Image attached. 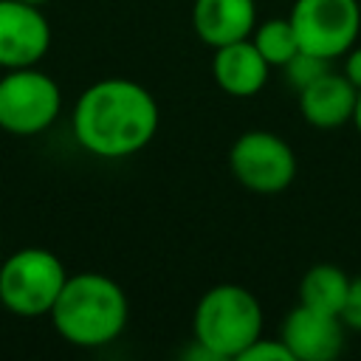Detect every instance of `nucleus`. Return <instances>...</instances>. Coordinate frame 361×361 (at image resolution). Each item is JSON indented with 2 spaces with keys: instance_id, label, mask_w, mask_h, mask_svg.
Segmentation results:
<instances>
[{
  "instance_id": "nucleus-11",
  "label": "nucleus",
  "mask_w": 361,
  "mask_h": 361,
  "mask_svg": "<svg viewBox=\"0 0 361 361\" xmlns=\"http://www.w3.org/2000/svg\"><path fill=\"white\" fill-rule=\"evenodd\" d=\"M268 73H271V65L257 51V45L251 42V37L214 48L212 76H214L217 87L226 96H234V99H251V96H257L265 87Z\"/></svg>"
},
{
  "instance_id": "nucleus-16",
  "label": "nucleus",
  "mask_w": 361,
  "mask_h": 361,
  "mask_svg": "<svg viewBox=\"0 0 361 361\" xmlns=\"http://www.w3.org/2000/svg\"><path fill=\"white\" fill-rule=\"evenodd\" d=\"M237 361H293V353L282 338H265L259 336Z\"/></svg>"
},
{
  "instance_id": "nucleus-5",
  "label": "nucleus",
  "mask_w": 361,
  "mask_h": 361,
  "mask_svg": "<svg viewBox=\"0 0 361 361\" xmlns=\"http://www.w3.org/2000/svg\"><path fill=\"white\" fill-rule=\"evenodd\" d=\"M62 110V90L45 71L11 68L0 76V130L11 135H37L48 130Z\"/></svg>"
},
{
  "instance_id": "nucleus-20",
  "label": "nucleus",
  "mask_w": 361,
  "mask_h": 361,
  "mask_svg": "<svg viewBox=\"0 0 361 361\" xmlns=\"http://www.w3.org/2000/svg\"><path fill=\"white\" fill-rule=\"evenodd\" d=\"M23 3H31V6H39V8H42L48 0H23Z\"/></svg>"
},
{
  "instance_id": "nucleus-19",
  "label": "nucleus",
  "mask_w": 361,
  "mask_h": 361,
  "mask_svg": "<svg viewBox=\"0 0 361 361\" xmlns=\"http://www.w3.org/2000/svg\"><path fill=\"white\" fill-rule=\"evenodd\" d=\"M353 124H355V130H358V135H361V90H358V102H355V113H353Z\"/></svg>"
},
{
  "instance_id": "nucleus-9",
  "label": "nucleus",
  "mask_w": 361,
  "mask_h": 361,
  "mask_svg": "<svg viewBox=\"0 0 361 361\" xmlns=\"http://www.w3.org/2000/svg\"><path fill=\"white\" fill-rule=\"evenodd\" d=\"M279 338L293 353V361H333L344 350L341 316L296 305L279 327Z\"/></svg>"
},
{
  "instance_id": "nucleus-7",
  "label": "nucleus",
  "mask_w": 361,
  "mask_h": 361,
  "mask_svg": "<svg viewBox=\"0 0 361 361\" xmlns=\"http://www.w3.org/2000/svg\"><path fill=\"white\" fill-rule=\"evenodd\" d=\"M288 20L299 48L324 59L344 56L361 34L358 0H296Z\"/></svg>"
},
{
  "instance_id": "nucleus-10",
  "label": "nucleus",
  "mask_w": 361,
  "mask_h": 361,
  "mask_svg": "<svg viewBox=\"0 0 361 361\" xmlns=\"http://www.w3.org/2000/svg\"><path fill=\"white\" fill-rule=\"evenodd\" d=\"M302 118L316 130H336L353 121L358 87L338 71H327L310 85L296 90Z\"/></svg>"
},
{
  "instance_id": "nucleus-3",
  "label": "nucleus",
  "mask_w": 361,
  "mask_h": 361,
  "mask_svg": "<svg viewBox=\"0 0 361 361\" xmlns=\"http://www.w3.org/2000/svg\"><path fill=\"white\" fill-rule=\"evenodd\" d=\"M262 336V305L237 282L209 288L192 313V338L212 361H237Z\"/></svg>"
},
{
  "instance_id": "nucleus-4",
  "label": "nucleus",
  "mask_w": 361,
  "mask_h": 361,
  "mask_svg": "<svg viewBox=\"0 0 361 361\" xmlns=\"http://www.w3.org/2000/svg\"><path fill=\"white\" fill-rule=\"evenodd\" d=\"M65 279L68 271L54 251L20 248L0 265V305L23 319L48 316Z\"/></svg>"
},
{
  "instance_id": "nucleus-12",
  "label": "nucleus",
  "mask_w": 361,
  "mask_h": 361,
  "mask_svg": "<svg viewBox=\"0 0 361 361\" xmlns=\"http://www.w3.org/2000/svg\"><path fill=\"white\" fill-rule=\"evenodd\" d=\"M257 0H195L192 28L209 48L251 37L257 25Z\"/></svg>"
},
{
  "instance_id": "nucleus-17",
  "label": "nucleus",
  "mask_w": 361,
  "mask_h": 361,
  "mask_svg": "<svg viewBox=\"0 0 361 361\" xmlns=\"http://www.w3.org/2000/svg\"><path fill=\"white\" fill-rule=\"evenodd\" d=\"M338 316H341L344 327H350V330H361V276L350 279L347 299H344V307H341Z\"/></svg>"
},
{
  "instance_id": "nucleus-1",
  "label": "nucleus",
  "mask_w": 361,
  "mask_h": 361,
  "mask_svg": "<svg viewBox=\"0 0 361 361\" xmlns=\"http://www.w3.org/2000/svg\"><path fill=\"white\" fill-rule=\"evenodd\" d=\"M161 110L155 96L133 79L110 76L87 85L73 104L71 127L82 149L99 158L141 152L158 133Z\"/></svg>"
},
{
  "instance_id": "nucleus-2",
  "label": "nucleus",
  "mask_w": 361,
  "mask_h": 361,
  "mask_svg": "<svg viewBox=\"0 0 361 361\" xmlns=\"http://www.w3.org/2000/svg\"><path fill=\"white\" fill-rule=\"evenodd\" d=\"M48 316L54 330L68 344L93 350L116 341L124 333L130 305L116 279L99 271H79L73 276L68 274Z\"/></svg>"
},
{
  "instance_id": "nucleus-6",
  "label": "nucleus",
  "mask_w": 361,
  "mask_h": 361,
  "mask_svg": "<svg viewBox=\"0 0 361 361\" xmlns=\"http://www.w3.org/2000/svg\"><path fill=\"white\" fill-rule=\"evenodd\" d=\"M228 169L243 189L276 195L285 192L296 178V152L271 130H245L228 149Z\"/></svg>"
},
{
  "instance_id": "nucleus-18",
  "label": "nucleus",
  "mask_w": 361,
  "mask_h": 361,
  "mask_svg": "<svg viewBox=\"0 0 361 361\" xmlns=\"http://www.w3.org/2000/svg\"><path fill=\"white\" fill-rule=\"evenodd\" d=\"M341 73L361 90V45H358V42L344 54V68H341Z\"/></svg>"
},
{
  "instance_id": "nucleus-8",
  "label": "nucleus",
  "mask_w": 361,
  "mask_h": 361,
  "mask_svg": "<svg viewBox=\"0 0 361 361\" xmlns=\"http://www.w3.org/2000/svg\"><path fill=\"white\" fill-rule=\"evenodd\" d=\"M51 45V25L39 6L0 0V68L37 65Z\"/></svg>"
},
{
  "instance_id": "nucleus-14",
  "label": "nucleus",
  "mask_w": 361,
  "mask_h": 361,
  "mask_svg": "<svg viewBox=\"0 0 361 361\" xmlns=\"http://www.w3.org/2000/svg\"><path fill=\"white\" fill-rule=\"evenodd\" d=\"M251 42L257 45V51L265 56L271 68H282L299 51V39L288 17H271L257 23L251 31Z\"/></svg>"
},
{
  "instance_id": "nucleus-13",
  "label": "nucleus",
  "mask_w": 361,
  "mask_h": 361,
  "mask_svg": "<svg viewBox=\"0 0 361 361\" xmlns=\"http://www.w3.org/2000/svg\"><path fill=\"white\" fill-rule=\"evenodd\" d=\"M347 288H350V276L344 274V268L333 262H316L305 271L299 282V305L338 316L347 299Z\"/></svg>"
},
{
  "instance_id": "nucleus-15",
  "label": "nucleus",
  "mask_w": 361,
  "mask_h": 361,
  "mask_svg": "<svg viewBox=\"0 0 361 361\" xmlns=\"http://www.w3.org/2000/svg\"><path fill=\"white\" fill-rule=\"evenodd\" d=\"M333 68V59H324V56H316V54H310V51H296L285 65H282V71H285V79H288V85L293 87V90H299V87H305V85H310L313 79H319L322 73H327Z\"/></svg>"
}]
</instances>
